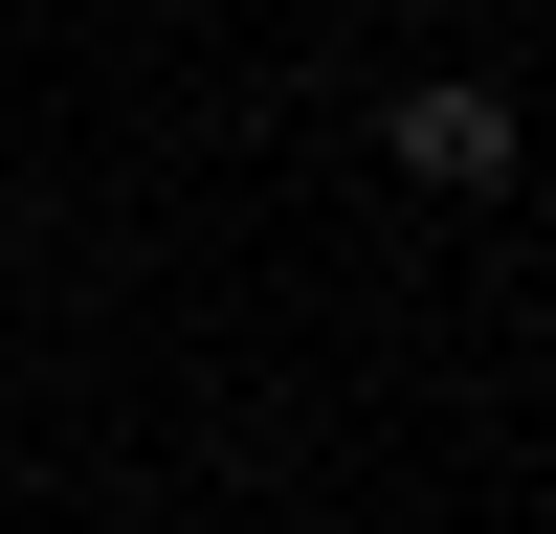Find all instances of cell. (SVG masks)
Returning a JSON list of instances; mask_svg holds the SVG:
<instances>
[{
  "label": "cell",
  "mask_w": 556,
  "mask_h": 534,
  "mask_svg": "<svg viewBox=\"0 0 556 534\" xmlns=\"http://www.w3.org/2000/svg\"><path fill=\"white\" fill-rule=\"evenodd\" d=\"M401 178H445V201H490V178H513V89H490V67H445V89H401Z\"/></svg>",
  "instance_id": "obj_1"
}]
</instances>
